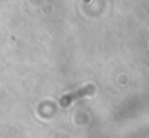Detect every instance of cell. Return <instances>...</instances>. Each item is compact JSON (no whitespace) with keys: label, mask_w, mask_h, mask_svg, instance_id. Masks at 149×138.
Listing matches in <instances>:
<instances>
[{"label":"cell","mask_w":149,"mask_h":138,"mask_svg":"<svg viewBox=\"0 0 149 138\" xmlns=\"http://www.w3.org/2000/svg\"><path fill=\"white\" fill-rule=\"evenodd\" d=\"M90 92H93V87H91V86H86V87L77 89V90H74V92L67 93L65 96H62L59 103H61L62 106H68V105H70V103H72L74 100H78L80 97L86 96L87 93H90Z\"/></svg>","instance_id":"6da1fadb"}]
</instances>
